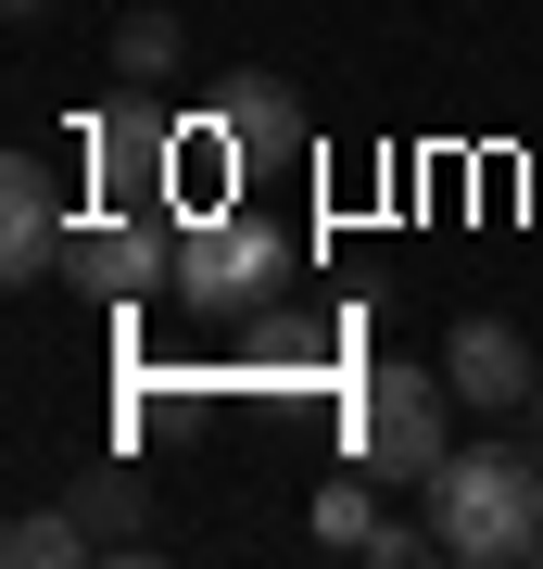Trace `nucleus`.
<instances>
[{"mask_svg": "<svg viewBox=\"0 0 543 569\" xmlns=\"http://www.w3.org/2000/svg\"><path fill=\"white\" fill-rule=\"evenodd\" d=\"M443 380H455V406L519 418L531 392H543V367H531V342H519L505 317H455V329H443Z\"/></svg>", "mask_w": 543, "mask_h": 569, "instance_id": "nucleus-8", "label": "nucleus"}, {"mask_svg": "<svg viewBox=\"0 0 543 569\" xmlns=\"http://www.w3.org/2000/svg\"><path fill=\"white\" fill-rule=\"evenodd\" d=\"M13 13H51V0H13Z\"/></svg>", "mask_w": 543, "mask_h": 569, "instance_id": "nucleus-16", "label": "nucleus"}, {"mask_svg": "<svg viewBox=\"0 0 543 569\" xmlns=\"http://www.w3.org/2000/svg\"><path fill=\"white\" fill-rule=\"evenodd\" d=\"M228 367H241L253 392H316L329 367H342V329H329L316 305H291V291H279L265 317H241V355H228Z\"/></svg>", "mask_w": 543, "mask_h": 569, "instance_id": "nucleus-6", "label": "nucleus"}, {"mask_svg": "<svg viewBox=\"0 0 543 569\" xmlns=\"http://www.w3.org/2000/svg\"><path fill=\"white\" fill-rule=\"evenodd\" d=\"M215 152L241 164V178H265V164H303V152H316V127H303L291 89L241 77V89H215Z\"/></svg>", "mask_w": 543, "mask_h": 569, "instance_id": "nucleus-9", "label": "nucleus"}, {"mask_svg": "<svg viewBox=\"0 0 543 569\" xmlns=\"http://www.w3.org/2000/svg\"><path fill=\"white\" fill-rule=\"evenodd\" d=\"M291 266H303V241L265 203H178V317L241 329L291 291Z\"/></svg>", "mask_w": 543, "mask_h": 569, "instance_id": "nucleus-2", "label": "nucleus"}, {"mask_svg": "<svg viewBox=\"0 0 543 569\" xmlns=\"http://www.w3.org/2000/svg\"><path fill=\"white\" fill-rule=\"evenodd\" d=\"M366 557H380V569H418V557H443V545H430V519H418V531H392V519H380V545H366Z\"/></svg>", "mask_w": 543, "mask_h": 569, "instance_id": "nucleus-14", "label": "nucleus"}, {"mask_svg": "<svg viewBox=\"0 0 543 569\" xmlns=\"http://www.w3.org/2000/svg\"><path fill=\"white\" fill-rule=\"evenodd\" d=\"M63 507H77L101 545H140V531H152V468H140V456H89Z\"/></svg>", "mask_w": 543, "mask_h": 569, "instance_id": "nucleus-10", "label": "nucleus"}, {"mask_svg": "<svg viewBox=\"0 0 543 569\" xmlns=\"http://www.w3.org/2000/svg\"><path fill=\"white\" fill-rule=\"evenodd\" d=\"M77 152H89L101 203H164V164H178V127H164V114L140 102V89H127V102L77 114Z\"/></svg>", "mask_w": 543, "mask_h": 569, "instance_id": "nucleus-5", "label": "nucleus"}, {"mask_svg": "<svg viewBox=\"0 0 543 569\" xmlns=\"http://www.w3.org/2000/svg\"><path fill=\"white\" fill-rule=\"evenodd\" d=\"M178 63H190L178 13H152V0H140V13L114 26V77H127V89H152V77H178Z\"/></svg>", "mask_w": 543, "mask_h": 569, "instance_id": "nucleus-12", "label": "nucleus"}, {"mask_svg": "<svg viewBox=\"0 0 543 569\" xmlns=\"http://www.w3.org/2000/svg\"><path fill=\"white\" fill-rule=\"evenodd\" d=\"M63 279L101 291V305L178 291V216H164V203H89V216H77V241H63Z\"/></svg>", "mask_w": 543, "mask_h": 569, "instance_id": "nucleus-4", "label": "nucleus"}, {"mask_svg": "<svg viewBox=\"0 0 543 569\" xmlns=\"http://www.w3.org/2000/svg\"><path fill=\"white\" fill-rule=\"evenodd\" d=\"M342 443L366 481H430V468L455 456V380L443 367H366V380L342 392Z\"/></svg>", "mask_w": 543, "mask_h": 569, "instance_id": "nucleus-3", "label": "nucleus"}, {"mask_svg": "<svg viewBox=\"0 0 543 569\" xmlns=\"http://www.w3.org/2000/svg\"><path fill=\"white\" fill-rule=\"evenodd\" d=\"M418 493H430V545L443 557H467V569L543 557V456L531 443H455Z\"/></svg>", "mask_w": 543, "mask_h": 569, "instance_id": "nucleus-1", "label": "nucleus"}, {"mask_svg": "<svg viewBox=\"0 0 543 569\" xmlns=\"http://www.w3.org/2000/svg\"><path fill=\"white\" fill-rule=\"evenodd\" d=\"M89 545H101V531H89L77 507H26L13 531H0V557H13V569H89Z\"/></svg>", "mask_w": 543, "mask_h": 569, "instance_id": "nucleus-11", "label": "nucleus"}, {"mask_svg": "<svg viewBox=\"0 0 543 569\" xmlns=\"http://www.w3.org/2000/svg\"><path fill=\"white\" fill-rule=\"evenodd\" d=\"M316 545L366 557V545H380V493H366V481H329V493H316Z\"/></svg>", "mask_w": 543, "mask_h": 569, "instance_id": "nucleus-13", "label": "nucleus"}, {"mask_svg": "<svg viewBox=\"0 0 543 569\" xmlns=\"http://www.w3.org/2000/svg\"><path fill=\"white\" fill-rule=\"evenodd\" d=\"M63 241H77V216H63V190H51V164L39 152H13L0 164V279H63Z\"/></svg>", "mask_w": 543, "mask_h": 569, "instance_id": "nucleus-7", "label": "nucleus"}, {"mask_svg": "<svg viewBox=\"0 0 543 569\" xmlns=\"http://www.w3.org/2000/svg\"><path fill=\"white\" fill-rule=\"evenodd\" d=\"M519 443H531V456H543V392H531V406H519Z\"/></svg>", "mask_w": 543, "mask_h": 569, "instance_id": "nucleus-15", "label": "nucleus"}]
</instances>
